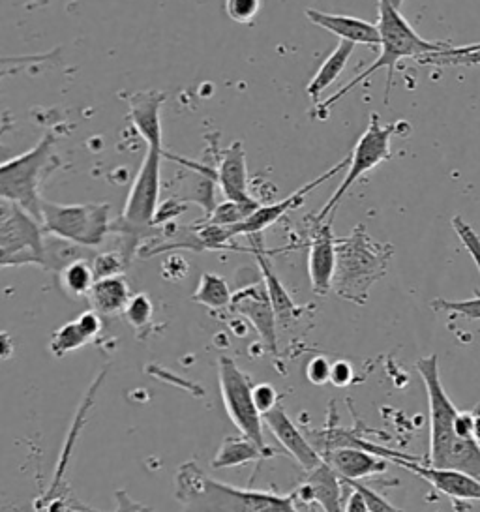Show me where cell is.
<instances>
[{
    "label": "cell",
    "mask_w": 480,
    "mask_h": 512,
    "mask_svg": "<svg viewBox=\"0 0 480 512\" xmlns=\"http://www.w3.org/2000/svg\"><path fill=\"white\" fill-rule=\"evenodd\" d=\"M263 203L254 201V203H239V201H229L225 199L224 203L216 205L214 211L201 222V224H212V226L233 227L242 224L250 214H254Z\"/></svg>",
    "instance_id": "83f0119b"
},
{
    "label": "cell",
    "mask_w": 480,
    "mask_h": 512,
    "mask_svg": "<svg viewBox=\"0 0 480 512\" xmlns=\"http://www.w3.org/2000/svg\"><path fill=\"white\" fill-rule=\"evenodd\" d=\"M42 265L44 229L29 212L0 199V267Z\"/></svg>",
    "instance_id": "9c48e42d"
},
{
    "label": "cell",
    "mask_w": 480,
    "mask_h": 512,
    "mask_svg": "<svg viewBox=\"0 0 480 512\" xmlns=\"http://www.w3.org/2000/svg\"><path fill=\"white\" fill-rule=\"evenodd\" d=\"M473 422H475V415L473 413H460L454 419V432L456 436L462 439H475L473 437Z\"/></svg>",
    "instance_id": "ab89813d"
},
{
    "label": "cell",
    "mask_w": 480,
    "mask_h": 512,
    "mask_svg": "<svg viewBox=\"0 0 480 512\" xmlns=\"http://www.w3.org/2000/svg\"><path fill=\"white\" fill-rule=\"evenodd\" d=\"M126 265L128 263L124 261L122 254L105 252V254L94 257L92 271H94V276L98 280V278H107V276H119L126 269Z\"/></svg>",
    "instance_id": "1f68e13d"
},
{
    "label": "cell",
    "mask_w": 480,
    "mask_h": 512,
    "mask_svg": "<svg viewBox=\"0 0 480 512\" xmlns=\"http://www.w3.org/2000/svg\"><path fill=\"white\" fill-rule=\"evenodd\" d=\"M231 310L239 312L240 316L248 319V323H252V327L261 336L263 344L269 347L270 353L278 351V334H276L278 319L270 304L265 286L244 287L239 293H233Z\"/></svg>",
    "instance_id": "4fadbf2b"
},
{
    "label": "cell",
    "mask_w": 480,
    "mask_h": 512,
    "mask_svg": "<svg viewBox=\"0 0 480 512\" xmlns=\"http://www.w3.org/2000/svg\"><path fill=\"white\" fill-rule=\"evenodd\" d=\"M220 392L224 400L225 411L229 419L237 426L239 434L252 439L259 447L269 449L263 439V415L255 407L254 385L250 376H246L237 362L229 357H220L218 361Z\"/></svg>",
    "instance_id": "30bf717a"
},
{
    "label": "cell",
    "mask_w": 480,
    "mask_h": 512,
    "mask_svg": "<svg viewBox=\"0 0 480 512\" xmlns=\"http://www.w3.org/2000/svg\"><path fill=\"white\" fill-rule=\"evenodd\" d=\"M330 364L325 357H314L306 366V377L314 385H325L330 381Z\"/></svg>",
    "instance_id": "8d00e7d4"
},
{
    "label": "cell",
    "mask_w": 480,
    "mask_h": 512,
    "mask_svg": "<svg viewBox=\"0 0 480 512\" xmlns=\"http://www.w3.org/2000/svg\"><path fill=\"white\" fill-rule=\"evenodd\" d=\"M274 454L272 449H263L252 439L246 436H227L222 441V447L214 454L210 466L214 469H227V467H239L250 462H261Z\"/></svg>",
    "instance_id": "603a6c76"
},
{
    "label": "cell",
    "mask_w": 480,
    "mask_h": 512,
    "mask_svg": "<svg viewBox=\"0 0 480 512\" xmlns=\"http://www.w3.org/2000/svg\"><path fill=\"white\" fill-rule=\"evenodd\" d=\"M87 299L96 314L119 316L124 314L128 302L132 299V289L122 274L107 276V278H98L94 282Z\"/></svg>",
    "instance_id": "7402d4cb"
},
{
    "label": "cell",
    "mask_w": 480,
    "mask_h": 512,
    "mask_svg": "<svg viewBox=\"0 0 480 512\" xmlns=\"http://www.w3.org/2000/svg\"><path fill=\"white\" fill-rule=\"evenodd\" d=\"M263 422L267 424L272 436L278 439V443L297 460V464L304 471H312L323 462L319 451L302 436L297 424L289 419V415L280 404L263 415Z\"/></svg>",
    "instance_id": "2e32d148"
},
{
    "label": "cell",
    "mask_w": 480,
    "mask_h": 512,
    "mask_svg": "<svg viewBox=\"0 0 480 512\" xmlns=\"http://www.w3.org/2000/svg\"><path fill=\"white\" fill-rule=\"evenodd\" d=\"M59 282L62 291L74 299L89 297L90 289L96 282V276L92 271V263L79 257L72 263H68L59 271Z\"/></svg>",
    "instance_id": "484cf974"
},
{
    "label": "cell",
    "mask_w": 480,
    "mask_h": 512,
    "mask_svg": "<svg viewBox=\"0 0 480 512\" xmlns=\"http://www.w3.org/2000/svg\"><path fill=\"white\" fill-rule=\"evenodd\" d=\"M394 246L377 242L366 227H355L349 237L336 239V271L332 291L345 301L362 306L368 301L370 287L379 282L389 269Z\"/></svg>",
    "instance_id": "277c9868"
},
{
    "label": "cell",
    "mask_w": 480,
    "mask_h": 512,
    "mask_svg": "<svg viewBox=\"0 0 480 512\" xmlns=\"http://www.w3.org/2000/svg\"><path fill=\"white\" fill-rule=\"evenodd\" d=\"M473 437L480 443V413L475 415V422H473Z\"/></svg>",
    "instance_id": "7bdbcfd3"
},
{
    "label": "cell",
    "mask_w": 480,
    "mask_h": 512,
    "mask_svg": "<svg viewBox=\"0 0 480 512\" xmlns=\"http://www.w3.org/2000/svg\"><path fill=\"white\" fill-rule=\"evenodd\" d=\"M321 458L340 475L342 481H360L375 473H385L389 469L387 458L351 447L323 452Z\"/></svg>",
    "instance_id": "d6986e66"
},
{
    "label": "cell",
    "mask_w": 480,
    "mask_h": 512,
    "mask_svg": "<svg viewBox=\"0 0 480 512\" xmlns=\"http://www.w3.org/2000/svg\"><path fill=\"white\" fill-rule=\"evenodd\" d=\"M162 158L164 151L147 147L145 158L135 175L134 184L126 199L119 220L113 222L115 233L122 237V257L132 261L137 248L145 237L156 229V214L160 209V184H162Z\"/></svg>",
    "instance_id": "5b68a950"
},
{
    "label": "cell",
    "mask_w": 480,
    "mask_h": 512,
    "mask_svg": "<svg viewBox=\"0 0 480 512\" xmlns=\"http://www.w3.org/2000/svg\"><path fill=\"white\" fill-rule=\"evenodd\" d=\"M89 342V336L83 332V329L77 323V319H75L72 323L62 325L59 331L53 334L49 349H51V353L55 357H64V355H68L72 351H77V349L87 346Z\"/></svg>",
    "instance_id": "f1b7e54d"
},
{
    "label": "cell",
    "mask_w": 480,
    "mask_h": 512,
    "mask_svg": "<svg viewBox=\"0 0 480 512\" xmlns=\"http://www.w3.org/2000/svg\"><path fill=\"white\" fill-rule=\"evenodd\" d=\"M306 17L314 23L315 27H321L325 31L336 34L340 40L351 42V44H362V46H379V29L374 23L364 21L359 17L338 16V14H327L319 12L314 8H306Z\"/></svg>",
    "instance_id": "ffe728a7"
},
{
    "label": "cell",
    "mask_w": 480,
    "mask_h": 512,
    "mask_svg": "<svg viewBox=\"0 0 480 512\" xmlns=\"http://www.w3.org/2000/svg\"><path fill=\"white\" fill-rule=\"evenodd\" d=\"M312 220L308 272L312 289L317 295H327L332 289V278L336 271V237L332 233V216L327 220Z\"/></svg>",
    "instance_id": "7c38bea8"
},
{
    "label": "cell",
    "mask_w": 480,
    "mask_h": 512,
    "mask_svg": "<svg viewBox=\"0 0 480 512\" xmlns=\"http://www.w3.org/2000/svg\"><path fill=\"white\" fill-rule=\"evenodd\" d=\"M175 497L184 512H300L293 494L237 488L212 479L195 462L179 467Z\"/></svg>",
    "instance_id": "3957f363"
},
{
    "label": "cell",
    "mask_w": 480,
    "mask_h": 512,
    "mask_svg": "<svg viewBox=\"0 0 480 512\" xmlns=\"http://www.w3.org/2000/svg\"><path fill=\"white\" fill-rule=\"evenodd\" d=\"M345 166H349V154L345 156L342 162H338L336 166L330 167L329 171H325L323 175L315 177L314 181L306 182L302 188L295 190L291 196L285 197L282 201L269 203V205H261L254 214H250L242 224L231 227L233 237H252V235H261L265 229L274 226L276 222H280L287 212L295 211L302 207V203L306 201V197L314 192L315 188H319L321 184L332 179L334 175H338Z\"/></svg>",
    "instance_id": "8fae6325"
},
{
    "label": "cell",
    "mask_w": 480,
    "mask_h": 512,
    "mask_svg": "<svg viewBox=\"0 0 480 512\" xmlns=\"http://www.w3.org/2000/svg\"><path fill=\"white\" fill-rule=\"evenodd\" d=\"M434 308L437 310H447L452 314H460V316L479 321L480 319V297L475 299H467V301H434Z\"/></svg>",
    "instance_id": "d6a6232c"
},
{
    "label": "cell",
    "mask_w": 480,
    "mask_h": 512,
    "mask_svg": "<svg viewBox=\"0 0 480 512\" xmlns=\"http://www.w3.org/2000/svg\"><path fill=\"white\" fill-rule=\"evenodd\" d=\"M452 226L456 229V233H458L460 241L464 242L465 250L471 254V257H473V261H475V265H477V269H479L480 272L479 235H477L471 227L467 226L465 222H462L460 218H454V220H452Z\"/></svg>",
    "instance_id": "e575fe53"
},
{
    "label": "cell",
    "mask_w": 480,
    "mask_h": 512,
    "mask_svg": "<svg viewBox=\"0 0 480 512\" xmlns=\"http://www.w3.org/2000/svg\"><path fill=\"white\" fill-rule=\"evenodd\" d=\"M42 2H47V0H42Z\"/></svg>",
    "instance_id": "f6af8a7d"
},
{
    "label": "cell",
    "mask_w": 480,
    "mask_h": 512,
    "mask_svg": "<svg viewBox=\"0 0 480 512\" xmlns=\"http://www.w3.org/2000/svg\"><path fill=\"white\" fill-rule=\"evenodd\" d=\"M398 126L400 124H383L377 113L370 115L368 128L360 136L355 149L349 152V169L345 173L344 181L336 188V192L332 194L329 201L325 203V207L314 214L315 220L330 218L336 211L338 203L344 199L345 194L351 190V186L355 182L359 181L360 177H364L366 173H370L379 164L389 160L392 156L390 139L398 134Z\"/></svg>",
    "instance_id": "ba28073f"
},
{
    "label": "cell",
    "mask_w": 480,
    "mask_h": 512,
    "mask_svg": "<svg viewBox=\"0 0 480 512\" xmlns=\"http://www.w3.org/2000/svg\"><path fill=\"white\" fill-rule=\"evenodd\" d=\"M351 381H353V366H351V362H332V366H330V383L334 387H347Z\"/></svg>",
    "instance_id": "74e56055"
},
{
    "label": "cell",
    "mask_w": 480,
    "mask_h": 512,
    "mask_svg": "<svg viewBox=\"0 0 480 512\" xmlns=\"http://www.w3.org/2000/svg\"><path fill=\"white\" fill-rule=\"evenodd\" d=\"M165 92L139 91L128 98V115L134 124L135 132L145 139L147 147L164 151V132H162V107Z\"/></svg>",
    "instance_id": "9a60e30c"
},
{
    "label": "cell",
    "mask_w": 480,
    "mask_h": 512,
    "mask_svg": "<svg viewBox=\"0 0 480 512\" xmlns=\"http://www.w3.org/2000/svg\"><path fill=\"white\" fill-rule=\"evenodd\" d=\"M293 497L297 503L315 501L323 512H344V481L327 462H321L315 469L308 471V479L300 484Z\"/></svg>",
    "instance_id": "e0dca14e"
},
{
    "label": "cell",
    "mask_w": 480,
    "mask_h": 512,
    "mask_svg": "<svg viewBox=\"0 0 480 512\" xmlns=\"http://www.w3.org/2000/svg\"><path fill=\"white\" fill-rule=\"evenodd\" d=\"M417 372L428 392L430 406V462L428 466L456 469L480 481V443L477 439H462L454 432L458 409L452 404L439 376L437 355L417 361Z\"/></svg>",
    "instance_id": "7a4b0ae2"
},
{
    "label": "cell",
    "mask_w": 480,
    "mask_h": 512,
    "mask_svg": "<svg viewBox=\"0 0 480 512\" xmlns=\"http://www.w3.org/2000/svg\"><path fill=\"white\" fill-rule=\"evenodd\" d=\"M377 29H379V47L381 53L364 72H360L359 76L353 77L344 89L332 94L325 102H319L314 106L315 119L325 121L329 117V111L336 106L344 96L349 92L355 91L359 85H362L368 77L374 76L379 70H387V87H385V104H390V91L394 85V74L398 68V62L404 59H422L430 53L443 51L447 47L452 46L450 42H430L420 38L417 31L411 27V23L402 16V12L398 8H394L389 0H379L377 2Z\"/></svg>",
    "instance_id": "6da1fadb"
},
{
    "label": "cell",
    "mask_w": 480,
    "mask_h": 512,
    "mask_svg": "<svg viewBox=\"0 0 480 512\" xmlns=\"http://www.w3.org/2000/svg\"><path fill=\"white\" fill-rule=\"evenodd\" d=\"M261 4V0H225V14L239 25H250L261 12Z\"/></svg>",
    "instance_id": "4dcf8cb0"
},
{
    "label": "cell",
    "mask_w": 480,
    "mask_h": 512,
    "mask_svg": "<svg viewBox=\"0 0 480 512\" xmlns=\"http://www.w3.org/2000/svg\"><path fill=\"white\" fill-rule=\"evenodd\" d=\"M192 301L201 306H207L210 310H224L227 306H231L233 291L222 276L214 272H203L199 286L192 295Z\"/></svg>",
    "instance_id": "d4e9b609"
},
{
    "label": "cell",
    "mask_w": 480,
    "mask_h": 512,
    "mask_svg": "<svg viewBox=\"0 0 480 512\" xmlns=\"http://www.w3.org/2000/svg\"><path fill=\"white\" fill-rule=\"evenodd\" d=\"M344 482L347 486H351V488L359 490L362 497H364V501H366V505H368V512H402L400 509H396L394 505H390L389 501H387L385 497L379 496V494L374 492L372 488H368V486L360 484L359 481Z\"/></svg>",
    "instance_id": "836d02e7"
},
{
    "label": "cell",
    "mask_w": 480,
    "mask_h": 512,
    "mask_svg": "<svg viewBox=\"0 0 480 512\" xmlns=\"http://www.w3.org/2000/svg\"><path fill=\"white\" fill-rule=\"evenodd\" d=\"M254 402L255 407L259 409L261 415L269 413L274 407L278 406L280 402V394L276 392V389L269 385V383H259L254 387Z\"/></svg>",
    "instance_id": "d590c367"
},
{
    "label": "cell",
    "mask_w": 480,
    "mask_h": 512,
    "mask_svg": "<svg viewBox=\"0 0 480 512\" xmlns=\"http://www.w3.org/2000/svg\"><path fill=\"white\" fill-rule=\"evenodd\" d=\"M353 51H355V44L340 40V44L336 46V49L319 66V70L315 72V76L312 77V81L306 87V92L312 98L314 106L319 104L321 94L327 91L330 85H334L336 79L344 74L345 66H347V62L351 59Z\"/></svg>",
    "instance_id": "cb8c5ba5"
},
{
    "label": "cell",
    "mask_w": 480,
    "mask_h": 512,
    "mask_svg": "<svg viewBox=\"0 0 480 512\" xmlns=\"http://www.w3.org/2000/svg\"><path fill=\"white\" fill-rule=\"evenodd\" d=\"M390 4L394 6V8H398V10H402V6H404L405 0H389Z\"/></svg>",
    "instance_id": "ee69618b"
},
{
    "label": "cell",
    "mask_w": 480,
    "mask_h": 512,
    "mask_svg": "<svg viewBox=\"0 0 480 512\" xmlns=\"http://www.w3.org/2000/svg\"><path fill=\"white\" fill-rule=\"evenodd\" d=\"M55 137L44 136L30 151L0 164V199L14 203L40 222V182L51 169Z\"/></svg>",
    "instance_id": "8992f818"
},
{
    "label": "cell",
    "mask_w": 480,
    "mask_h": 512,
    "mask_svg": "<svg viewBox=\"0 0 480 512\" xmlns=\"http://www.w3.org/2000/svg\"><path fill=\"white\" fill-rule=\"evenodd\" d=\"M216 184L222 190L225 199L239 203H254L259 201L250 192L248 186V166H246V151L240 141L231 143L225 149H216Z\"/></svg>",
    "instance_id": "5bb4252c"
},
{
    "label": "cell",
    "mask_w": 480,
    "mask_h": 512,
    "mask_svg": "<svg viewBox=\"0 0 480 512\" xmlns=\"http://www.w3.org/2000/svg\"><path fill=\"white\" fill-rule=\"evenodd\" d=\"M12 351H14V344H12L10 334L8 332H0V359L12 357Z\"/></svg>",
    "instance_id": "b9f144b4"
},
{
    "label": "cell",
    "mask_w": 480,
    "mask_h": 512,
    "mask_svg": "<svg viewBox=\"0 0 480 512\" xmlns=\"http://www.w3.org/2000/svg\"><path fill=\"white\" fill-rule=\"evenodd\" d=\"M40 226L44 233L74 242L83 248H96L111 233V205L85 203V205H60L42 199Z\"/></svg>",
    "instance_id": "52a82bcc"
},
{
    "label": "cell",
    "mask_w": 480,
    "mask_h": 512,
    "mask_svg": "<svg viewBox=\"0 0 480 512\" xmlns=\"http://www.w3.org/2000/svg\"><path fill=\"white\" fill-rule=\"evenodd\" d=\"M250 242H252V248H250V250L254 252L257 265H259L261 274H263V284H265V289H267V295H269L270 304H272V308H274L276 319L282 321V323L293 321V319L302 312L299 308V304H295V301L291 299L289 291L285 289L282 280L278 278V274L272 269V263H270L269 256H267V252H265V248H263L261 235H252Z\"/></svg>",
    "instance_id": "44dd1931"
},
{
    "label": "cell",
    "mask_w": 480,
    "mask_h": 512,
    "mask_svg": "<svg viewBox=\"0 0 480 512\" xmlns=\"http://www.w3.org/2000/svg\"><path fill=\"white\" fill-rule=\"evenodd\" d=\"M124 316L135 329H143L145 325H149L150 319L154 316V304L150 301L149 295L145 293L132 295V299L124 310Z\"/></svg>",
    "instance_id": "f546056e"
},
{
    "label": "cell",
    "mask_w": 480,
    "mask_h": 512,
    "mask_svg": "<svg viewBox=\"0 0 480 512\" xmlns=\"http://www.w3.org/2000/svg\"><path fill=\"white\" fill-rule=\"evenodd\" d=\"M345 486H347V484H345ZM349 488H351V486H349ZM344 512H368V505H366V501H364V497H362L359 490L351 488V496L345 501Z\"/></svg>",
    "instance_id": "60d3db41"
},
{
    "label": "cell",
    "mask_w": 480,
    "mask_h": 512,
    "mask_svg": "<svg viewBox=\"0 0 480 512\" xmlns=\"http://www.w3.org/2000/svg\"><path fill=\"white\" fill-rule=\"evenodd\" d=\"M424 66H480V44L450 46L419 59Z\"/></svg>",
    "instance_id": "4316f807"
},
{
    "label": "cell",
    "mask_w": 480,
    "mask_h": 512,
    "mask_svg": "<svg viewBox=\"0 0 480 512\" xmlns=\"http://www.w3.org/2000/svg\"><path fill=\"white\" fill-rule=\"evenodd\" d=\"M394 464L413 471L415 475L430 482L435 490L443 492L445 496L454 497V499H471V501L480 499V481L473 479L471 475H465L462 471L441 469V467H432L428 464L422 466L419 462H411L404 458L394 460Z\"/></svg>",
    "instance_id": "ac0fdd59"
},
{
    "label": "cell",
    "mask_w": 480,
    "mask_h": 512,
    "mask_svg": "<svg viewBox=\"0 0 480 512\" xmlns=\"http://www.w3.org/2000/svg\"><path fill=\"white\" fill-rule=\"evenodd\" d=\"M77 323H79L83 332L89 336V340H94L102 331V319H100V314H96L94 310L77 317Z\"/></svg>",
    "instance_id": "f35d334b"
}]
</instances>
